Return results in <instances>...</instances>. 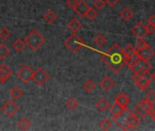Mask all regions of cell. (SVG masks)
<instances>
[{
  "label": "cell",
  "mask_w": 155,
  "mask_h": 131,
  "mask_svg": "<svg viewBox=\"0 0 155 131\" xmlns=\"http://www.w3.org/2000/svg\"><path fill=\"white\" fill-rule=\"evenodd\" d=\"M101 60L116 74L120 73L126 65L123 50L118 44H114L110 47L107 52L101 56Z\"/></svg>",
  "instance_id": "6da1fadb"
},
{
  "label": "cell",
  "mask_w": 155,
  "mask_h": 131,
  "mask_svg": "<svg viewBox=\"0 0 155 131\" xmlns=\"http://www.w3.org/2000/svg\"><path fill=\"white\" fill-rule=\"evenodd\" d=\"M46 39L45 37L36 29H33L26 37H25V44L28 46L31 50L37 51L40 47L43 46L45 44Z\"/></svg>",
  "instance_id": "7a4b0ae2"
},
{
  "label": "cell",
  "mask_w": 155,
  "mask_h": 131,
  "mask_svg": "<svg viewBox=\"0 0 155 131\" xmlns=\"http://www.w3.org/2000/svg\"><path fill=\"white\" fill-rule=\"evenodd\" d=\"M84 45H85V43H84L83 39L80 36H78L76 33H73L71 36H69L65 40L66 47H68L74 54L78 53V51H79L81 48H82Z\"/></svg>",
  "instance_id": "3957f363"
},
{
  "label": "cell",
  "mask_w": 155,
  "mask_h": 131,
  "mask_svg": "<svg viewBox=\"0 0 155 131\" xmlns=\"http://www.w3.org/2000/svg\"><path fill=\"white\" fill-rule=\"evenodd\" d=\"M131 78L140 90H146L151 83L152 75L150 73V71L144 76H141L139 73H133V75L131 76Z\"/></svg>",
  "instance_id": "277c9868"
},
{
  "label": "cell",
  "mask_w": 155,
  "mask_h": 131,
  "mask_svg": "<svg viewBox=\"0 0 155 131\" xmlns=\"http://www.w3.org/2000/svg\"><path fill=\"white\" fill-rule=\"evenodd\" d=\"M49 78H50L49 74L43 68H38L35 71H33L32 80L38 86L45 85Z\"/></svg>",
  "instance_id": "5b68a950"
},
{
  "label": "cell",
  "mask_w": 155,
  "mask_h": 131,
  "mask_svg": "<svg viewBox=\"0 0 155 131\" xmlns=\"http://www.w3.org/2000/svg\"><path fill=\"white\" fill-rule=\"evenodd\" d=\"M32 76H33V70L28 65H23L17 72V77L25 84L32 80Z\"/></svg>",
  "instance_id": "8992f818"
},
{
  "label": "cell",
  "mask_w": 155,
  "mask_h": 131,
  "mask_svg": "<svg viewBox=\"0 0 155 131\" xmlns=\"http://www.w3.org/2000/svg\"><path fill=\"white\" fill-rule=\"evenodd\" d=\"M122 50H123V54L125 56L126 65H128L129 67H130V66L139 58L138 55H137V51L130 45H127L124 48H122Z\"/></svg>",
  "instance_id": "52a82bcc"
},
{
  "label": "cell",
  "mask_w": 155,
  "mask_h": 131,
  "mask_svg": "<svg viewBox=\"0 0 155 131\" xmlns=\"http://www.w3.org/2000/svg\"><path fill=\"white\" fill-rule=\"evenodd\" d=\"M1 110L3 111V113L8 117H12L15 116V114L18 112V106L15 103L14 100L12 99H8V101H6V103L1 107Z\"/></svg>",
  "instance_id": "ba28073f"
},
{
  "label": "cell",
  "mask_w": 155,
  "mask_h": 131,
  "mask_svg": "<svg viewBox=\"0 0 155 131\" xmlns=\"http://www.w3.org/2000/svg\"><path fill=\"white\" fill-rule=\"evenodd\" d=\"M129 68L133 71V73H136V72H139V71L143 70V69H151V64L149 61L138 58Z\"/></svg>",
  "instance_id": "9c48e42d"
},
{
  "label": "cell",
  "mask_w": 155,
  "mask_h": 131,
  "mask_svg": "<svg viewBox=\"0 0 155 131\" xmlns=\"http://www.w3.org/2000/svg\"><path fill=\"white\" fill-rule=\"evenodd\" d=\"M131 32H132V34H133L136 37H138V38H143V37L148 34L146 25H144V24L141 23V22H140V23H138L136 26H134V27H132V29H131Z\"/></svg>",
  "instance_id": "30bf717a"
},
{
  "label": "cell",
  "mask_w": 155,
  "mask_h": 131,
  "mask_svg": "<svg viewBox=\"0 0 155 131\" xmlns=\"http://www.w3.org/2000/svg\"><path fill=\"white\" fill-rule=\"evenodd\" d=\"M136 51H137L138 57L140 59L146 60V61H149L154 56V51L152 50V48L149 45L147 46H145L144 48L140 49V50H136Z\"/></svg>",
  "instance_id": "8fae6325"
},
{
  "label": "cell",
  "mask_w": 155,
  "mask_h": 131,
  "mask_svg": "<svg viewBox=\"0 0 155 131\" xmlns=\"http://www.w3.org/2000/svg\"><path fill=\"white\" fill-rule=\"evenodd\" d=\"M90 8H91V7L84 1V0H81V1H78V4H77L76 8H74V10L80 17L85 18V16Z\"/></svg>",
  "instance_id": "7c38bea8"
},
{
  "label": "cell",
  "mask_w": 155,
  "mask_h": 131,
  "mask_svg": "<svg viewBox=\"0 0 155 131\" xmlns=\"http://www.w3.org/2000/svg\"><path fill=\"white\" fill-rule=\"evenodd\" d=\"M12 75L11 69L6 64L0 65V83H5Z\"/></svg>",
  "instance_id": "4fadbf2b"
},
{
  "label": "cell",
  "mask_w": 155,
  "mask_h": 131,
  "mask_svg": "<svg viewBox=\"0 0 155 131\" xmlns=\"http://www.w3.org/2000/svg\"><path fill=\"white\" fill-rule=\"evenodd\" d=\"M100 86H101L104 90L109 91V90H110V89L113 88V86H114V81H113V79H112L110 77H105V78H103L101 80Z\"/></svg>",
  "instance_id": "5bb4252c"
},
{
  "label": "cell",
  "mask_w": 155,
  "mask_h": 131,
  "mask_svg": "<svg viewBox=\"0 0 155 131\" xmlns=\"http://www.w3.org/2000/svg\"><path fill=\"white\" fill-rule=\"evenodd\" d=\"M127 107H124L122 106H120V104H118L117 102H115L111 107H110V113L113 116V117H120L126 109Z\"/></svg>",
  "instance_id": "9a60e30c"
},
{
  "label": "cell",
  "mask_w": 155,
  "mask_h": 131,
  "mask_svg": "<svg viewBox=\"0 0 155 131\" xmlns=\"http://www.w3.org/2000/svg\"><path fill=\"white\" fill-rule=\"evenodd\" d=\"M82 27V25L81 23V21L77 18H73L69 21V23L68 24V28L72 32V33H77L81 28Z\"/></svg>",
  "instance_id": "2e32d148"
},
{
  "label": "cell",
  "mask_w": 155,
  "mask_h": 131,
  "mask_svg": "<svg viewBox=\"0 0 155 131\" xmlns=\"http://www.w3.org/2000/svg\"><path fill=\"white\" fill-rule=\"evenodd\" d=\"M130 101V97L126 94H124V93H120L116 97V98H115V102H117L118 104H120V106H122L124 107H127V106L129 105Z\"/></svg>",
  "instance_id": "e0dca14e"
},
{
  "label": "cell",
  "mask_w": 155,
  "mask_h": 131,
  "mask_svg": "<svg viewBox=\"0 0 155 131\" xmlns=\"http://www.w3.org/2000/svg\"><path fill=\"white\" fill-rule=\"evenodd\" d=\"M95 106H96V107H97L100 111L104 112L106 109H108V108L110 107V103H109V101H108L107 99H105L104 97H101V98H100V99L96 102Z\"/></svg>",
  "instance_id": "ac0fdd59"
},
{
  "label": "cell",
  "mask_w": 155,
  "mask_h": 131,
  "mask_svg": "<svg viewBox=\"0 0 155 131\" xmlns=\"http://www.w3.org/2000/svg\"><path fill=\"white\" fill-rule=\"evenodd\" d=\"M120 16L122 20H124L125 22H129L133 18V12L129 8H125L123 10H121Z\"/></svg>",
  "instance_id": "d6986e66"
},
{
  "label": "cell",
  "mask_w": 155,
  "mask_h": 131,
  "mask_svg": "<svg viewBox=\"0 0 155 131\" xmlns=\"http://www.w3.org/2000/svg\"><path fill=\"white\" fill-rule=\"evenodd\" d=\"M82 88L89 94L92 93L96 89V85L91 79H88L85 81V83L82 85Z\"/></svg>",
  "instance_id": "ffe728a7"
},
{
  "label": "cell",
  "mask_w": 155,
  "mask_h": 131,
  "mask_svg": "<svg viewBox=\"0 0 155 131\" xmlns=\"http://www.w3.org/2000/svg\"><path fill=\"white\" fill-rule=\"evenodd\" d=\"M9 95H10V97H11V98H12L13 100H18V99H19V98L23 96V91L21 90L20 88L15 87V88H13L10 90Z\"/></svg>",
  "instance_id": "44dd1931"
},
{
  "label": "cell",
  "mask_w": 155,
  "mask_h": 131,
  "mask_svg": "<svg viewBox=\"0 0 155 131\" xmlns=\"http://www.w3.org/2000/svg\"><path fill=\"white\" fill-rule=\"evenodd\" d=\"M57 15H56V13L54 12V11H52V10H48V11H47L46 13H45V15H44V19H45V21L47 22V23H48V24H52V23H54L56 20H57Z\"/></svg>",
  "instance_id": "7402d4cb"
},
{
  "label": "cell",
  "mask_w": 155,
  "mask_h": 131,
  "mask_svg": "<svg viewBox=\"0 0 155 131\" xmlns=\"http://www.w3.org/2000/svg\"><path fill=\"white\" fill-rule=\"evenodd\" d=\"M66 106H67V107H68L69 110L74 111V110L77 109L78 107H79V101H78L75 97H69V98L67 100Z\"/></svg>",
  "instance_id": "603a6c76"
},
{
  "label": "cell",
  "mask_w": 155,
  "mask_h": 131,
  "mask_svg": "<svg viewBox=\"0 0 155 131\" xmlns=\"http://www.w3.org/2000/svg\"><path fill=\"white\" fill-rule=\"evenodd\" d=\"M106 42H107L106 37H105L104 35H102V34H98V35H96L95 37H94V39H93V43H94L97 46H99V47L104 46V45L106 44Z\"/></svg>",
  "instance_id": "cb8c5ba5"
},
{
  "label": "cell",
  "mask_w": 155,
  "mask_h": 131,
  "mask_svg": "<svg viewBox=\"0 0 155 131\" xmlns=\"http://www.w3.org/2000/svg\"><path fill=\"white\" fill-rule=\"evenodd\" d=\"M30 126L31 122L27 117H23V118H21L18 121V128L21 130H28L30 127Z\"/></svg>",
  "instance_id": "d4e9b609"
},
{
  "label": "cell",
  "mask_w": 155,
  "mask_h": 131,
  "mask_svg": "<svg viewBox=\"0 0 155 131\" xmlns=\"http://www.w3.org/2000/svg\"><path fill=\"white\" fill-rule=\"evenodd\" d=\"M12 46H13V48H14L17 52H21V51L25 48L26 44H25V41L21 40L20 38H17V39L13 42Z\"/></svg>",
  "instance_id": "484cf974"
},
{
  "label": "cell",
  "mask_w": 155,
  "mask_h": 131,
  "mask_svg": "<svg viewBox=\"0 0 155 131\" xmlns=\"http://www.w3.org/2000/svg\"><path fill=\"white\" fill-rule=\"evenodd\" d=\"M134 113L139 116L140 117H145L147 115H149V113L140 106V103H138L135 107H134Z\"/></svg>",
  "instance_id": "4316f807"
},
{
  "label": "cell",
  "mask_w": 155,
  "mask_h": 131,
  "mask_svg": "<svg viewBox=\"0 0 155 131\" xmlns=\"http://www.w3.org/2000/svg\"><path fill=\"white\" fill-rule=\"evenodd\" d=\"M10 54L9 48L5 44H0V59L3 60Z\"/></svg>",
  "instance_id": "83f0119b"
},
{
  "label": "cell",
  "mask_w": 155,
  "mask_h": 131,
  "mask_svg": "<svg viewBox=\"0 0 155 131\" xmlns=\"http://www.w3.org/2000/svg\"><path fill=\"white\" fill-rule=\"evenodd\" d=\"M111 121L109 119V118H104V119H102L101 122H100V124H99V126H100V127L101 128V129H103V130H109L110 127H111Z\"/></svg>",
  "instance_id": "f1b7e54d"
},
{
  "label": "cell",
  "mask_w": 155,
  "mask_h": 131,
  "mask_svg": "<svg viewBox=\"0 0 155 131\" xmlns=\"http://www.w3.org/2000/svg\"><path fill=\"white\" fill-rule=\"evenodd\" d=\"M11 37V32L8 28H1L0 29V39L7 40Z\"/></svg>",
  "instance_id": "f546056e"
},
{
  "label": "cell",
  "mask_w": 155,
  "mask_h": 131,
  "mask_svg": "<svg viewBox=\"0 0 155 131\" xmlns=\"http://www.w3.org/2000/svg\"><path fill=\"white\" fill-rule=\"evenodd\" d=\"M145 98L148 102L154 104L155 103V91L154 90H149L145 95Z\"/></svg>",
  "instance_id": "4dcf8cb0"
},
{
  "label": "cell",
  "mask_w": 155,
  "mask_h": 131,
  "mask_svg": "<svg viewBox=\"0 0 155 131\" xmlns=\"http://www.w3.org/2000/svg\"><path fill=\"white\" fill-rule=\"evenodd\" d=\"M88 19H90V20H94V19H96V18L98 17V12L94 9V8H90L89 9V11L87 12V14H86V16H85Z\"/></svg>",
  "instance_id": "1f68e13d"
},
{
  "label": "cell",
  "mask_w": 155,
  "mask_h": 131,
  "mask_svg": "<svg viewBox=\"0 0 155 131\" xmlns=\"http://www.w3.org/2000/svg\"><path fill=\"white\" fill-rule=\"evenodd\" d=\"M93 6L95 8L99 9V10H102L105 6H106V3L104 0H94V2H93Z\"/></svg>",
  "instance_id": "d6a6232c"
},
{
  "label": "cell",
  "mask_w": 155,
  "mask_h": 131,
  "mask_svg": "<svg viewBox=\"0 0 155 131\" xmlns=\"http://www.w3.org/2000/svg\"><path fill=\"white\" fill-rule=\"evenodd\" d=\"M148 46V43L143 39V38H139V40H138V42H137V44H136V50H140V49H142V48H144L145 46Z\"/></svg>",
  "instance_id": "836d02e7"
},
{
  "label": "cell",
  "mask_w": 155,
  "mask_h": 131,
  "mask_svg": "<svg viewBox=\"0 0 155 131\" xmlns=\"http://www.w3.org/2000/svg\"><path fill=\"white\" fill-rule=\"evenodd\" d=\"M66 3L70 8H72L74 10V8H76V6L78 4V0H66Z\"/></svg>",
  "instance_id": "e575fe53"
},
{
  "label": "cell",
  "mask_w": 155,
  "mask_h": 131,
  "mask_svg": "<svg viewBox=\"0 0 155 131\" xmlns=\"http://www.w3.org/2000/svg\"><path fill=\"white\" fill-rule=\"evenodd\" d=\"M146 27H147V32L148 34L151 35L155 32V26L153 25H150V24H147L146 25Z\"/></svg>",
  "instance_id": "d590c367"
},
{
  "label": "cell",
  "mask_w": 155,
  "mask_h": 131,
  "mask_svg": "<svg viewBox=\"0 0 155 131\" xmlns=\"http://www.w3.org/2000/svg\"><path fill=\"white\" fill-rule=\"evenodd\" d=\"M104 1H105V3L106 4H108L110 7H114V6H116L120 1V0H104Z\"/></svg>",
  "instance_id": "8d00e7d4"
},
{
  "label": "cell",
  "mask_w": 155,
  "mask_h": 131,
  "mask_svg": "<svg viewBox=\"0 0 155 131\" xmlns=\"http://www.w3.org/2000/svg\"><path fill=\"white\" fill-rule=\"evenodd\" d=\"M148 24H150V25H153L155 26V15H152L148 19Z\"/></svg>",
  "instance_id": "74e56055"
},
{
  "label": "cell",
  "mask_w": 155,
  "mask_h": 131,
  "mask_svg": "<svg viewBox=\"0 0 155 131\" xmlns=\"http://www.w3.org/2000/svg\"><path fill=\"white\" fill-rule=\"evenodd\" d=\"M149 115H150V117L152 120L155 121V109H152V110L149 113Z\"/></svg>",
  "instance_id": "f35d334b"
},
{
  "label": "cell",
  "mask_w": 155,
  "mask_h": 131,
  "mask_svg": "<svg viewBox=\"0 0 155 131\" xmlns=\"http://www.w3.org/2000/svg\"><path fill=\"white\" fill-rule=\"evenodd\" d=\"M151 75H152V79H155V72L153 74H151Z\"/></svg>",
  "instance_id": "ab89813d"
}]
</instances>
